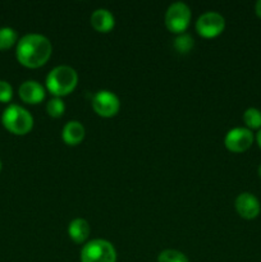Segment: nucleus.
<instances>
[{"instance_id": "f257e3e1", "label": "nucleus", "mask_w": 261, "mask_h": 262, "mask_svg": "<svg viewBox=\"0 0 261 262\" xmlns=\"http://www.w3.org/2000/svg\"><path fill=\"white\" fill-rule=\"evenodd\" d=\"M53 46L46 36L40 33H28L19 38L15 49V56L22 66L38 68L50 59Z\"/></svg>"}, {"instance_id": "f03ea898", "label": "nucleus", "mask_w": 261, "mask_h": 262, "mask_svg": "<svg viewBox=\"0 0 261 262\" xmlns=\"http://www.w3.org/2000/svg\"><path fill=\"white\" fill-rule=\"evenodd\" d=\"M78 83V74L72 67L58 66L46 76V89L54 97H61L71 94Z\"/></svg>"}, {"instance_id": "7ed1b4c3", "label": "nucleus", "mask_w": 261, "mask_h": 262, "mask_svg": "<svg viewBox=\"0 0 261 262\" xmlns=\"http://www.w3.org/2000/svg\"><path fill=\"white\" fill-rule=\"evenodd\" d=\"M2 123L13 135L23 136L32 129L33 118L31 113L20 105L10 104L3 112Z\"/></svg>"}, {"instance_id": "20e7f679", "label": "nucleus", "mask_w": 261, "mask_h": 262, "mask_svg": "<svg viewBox=\"0 0 261 262\" xmlns=\"http://www.w3.org/2000/svg\"><path fill=\"white\" fill-rule=\"evenodd\" d=\"M81 262H115L117 251L106 239H92L82 247Z\"/></svg>"}, {"instance_id": "39448f33", "label": "nucleus", "mask_w": 261, "mask_h": 262, "mask_svg": "<svg viewBox=\"0 0 261 262\" xmlns=\"http://www.w3.org/2000/svg\"><path fill=\"white\" fill-rule=\"evenodd\" d=\"M192 12L188 5L183 2H176L170 4L165 13V26L170 32L184 33L191 23Z\"/></svg>"}, {"instance_id": "423d86ee", "label": "nucleus", "mask_w": 261, "mask_h": 262, "mask_svg": "<svg viewBox=\"0 0 261 262\" xmlns=\"http://www.w3.org/2000/svg\"><path fill=\"white\" fill-rule=\"evenodd\" d=\"M92 109L102 118H112L119 112L120 100L109 90H100L92 97Z\"/></svg>"}, {"instance_id": "0eeeda50", "label": "nucleus", "mask_w": 261, "mask_h": 262, "mask_svg": "<svg viewBox=\"0 0 261 262\" xmlns=\"http://www.w3.org/2000/svg\"><path fill=\"white\" fill-rule=\"evenodd\" d=\"M225 28V19L217 12H205L197 18L196 30L202 37L212 38L219 36Z\"/></svg>"}, {"instance_id": "6e6552de", "label": "nucleus", "mask_w": 261, "mask_h": 262, "mask_svg": "<svg viewBox=\"0 0 261 262\" xmlns=\"http://www.w3.org/2000/svg\"><path fill=\"white\" fill-rule=\"evenodd\" d=\"M253 133L246 127H235L228 130L224 137V146L230 152L241 154L247 151L253 143Z\"/></svg>"}, {"instance_id": "1a4fd4ad", "label": "nucleus", "mask_w": 261, "mask_h": 262, "mask_svg": "<svg viewBox=\"0 0 261 262\" xmlns=\"http://www.w3.org/2000/svg\"><path fill=\"white\" fill-rule=\"evenodd\" d=\"M234 207L238 215L246 220L256 219L261 211L260 201L250 192H242L238 194L234 201Z\"/></svg>"}, {"instance_id": "9d476101", "label": "nucleus", "mask_w": 261, "mask_h": 262, "mask_svg": "<svg viewBox=\"0 0 261 262\" xmlns=\"http://www.w3.org/2000/svg\"><path fill=\"white\" fill-rule=\"evenodd\" d=\"M18 94H19L22 101H25L26 104L32 105L44 101L46 96L45 89L42 87V84L38 83L37 81H33V79H28V81L23 82L19 86Z\"/></svg>"}, {"instance_id": "9b49d317", "label": "nucleus", "mask_w": 261, "mask_h": 262, "mask_svg": "<svg viewBox=\"0 0 261 262\" xmlns=\"http://www.w3.org/2000/svg\"><path fill=\"white\" fill-rule=\"evenodd\" d=\"M90 22L91 26L97 31V32L106 33L114 28L115 19L114 15L110 10L105 9V8H99L92 12L91 17H90Z\"/></svg>"}, {"instance_id": "f8f14e48", "label": "nucleus", "mask_w": 261, "mask_h": 262, "mask_svg": "<svg viewBox=\"0 0 261 262\" xmlns=\"http://www.w3.org/2000/svg\"><path fill=\"white\" fill-rule=\"evenodd\" d=\"M84 135H86V130H84L83 124L78 120L68 122L61 130V138L69 146L79 145L83 141Z\"/></svg>"}, {"instance_id": "ddd939ff", "label": "nucleus", "mask_w": 261, "mask_h": 262, "mask_svg": "<svg viewBox=\"0 0 261 262\" xmlns=\"http://www.w3.org/2000/svg\"><path fill=\"white\" fill-rule=\"evenodd\" d=\"M90 232H91L90 224L87 223V220L82 219V217H76L68 225L69 238L78 245H82L89 239Z\"/></svg>"}, {"instance_id": "4468645a", "label": "nucleus", "mask_w": 261, "mask_h": 262, "mask_svg": "<svg viewBox=\"0 0 261 262\" xmlns=\"http://www.w3.org/2000/svg\"><path fill=\"white\" fill-rule=\"evenodd\" d=\"M243 122L250 130L261 129V112L256 107H248L243 113Z\"/></svg>"}, {"instance_id": "2eb2a0df", "label": "nucleus", "mask_w": 261, "mask_h": 262, "mask_svg": "<svg viewBox=\"0 0 261 262\" xmlns=\"http://www.w3.org/2000/svg\"><path fill=\"white\" fill-rule=\"evenodd\" d=\"M17 32L12 27H0V50H7L17 42Z\"/></svg>"}, {"instance_id": "dca6fc26", "label": "nucleus", "mask_w": 261, "mask_h": 262, "mask_svg": "<svg viewBox=\"0 0 261 262\" xmlns=\"http://www.w3.org/2000/svg\"><path fill=\"white\" fill-rule=\"evenodd\" d=\"M193 38L192 36H189L188 33H181L176 37L174 40V49H176L178 53L181 54H187L191 51V49L193 48Z\"/></svg>"}, {"instance_id": "f3484780", "label": "nucleus", "mask_w": 261, "mask_h": 262, "mask_svg": "<svg viewBox=\"0 0 261 262\" xmlns=\"http://www.w3.org/2000/svg\"><path fill=\"white\" fill-rule=\"evenodd\" d=\"M158 262H189L183 252L177 250H164L159 253Z\"/></svg>"}, {"instance_id": "a211bd4d", "label": "nucleus", "mask_w": 261, "mask_h": 262, "mask_svg": "<svg viewBox=\"0 0 261 262\" xmlns=\"http://www.w3.org/2000/svg\"><path fill=\"white\" fill-rule=\"evenodd\" d=\"M46 112L53 118L61 117L66 112V104L61 100V97H53V99L49 100L48 104H46Z\"/></svg>"}, {"instance_id": "6ab92c4d", "label": "nucleus", "mask_w": 261, "mask_h": 262, "mask_svg": "<svg viewBox=\"0 0 261 262\" xmlns=\"http://www.w3.org/2000/svg\"><path fill=\"white\" fill-rule=\"evenodd\" d=\"M13 97V87L9 82L0 79V101L9 102Z\"/></svg>"}, {"instance_id": "aec40b11", "label": "nucleus", "mask_w": 261, "mask_h": 262, "mask_svg": "<svg viewBox=\"0 0 261 262\" xmlns=\"http://www.w3.org/2000/svg\"><path fill=\"white\" fill-rule=\"evenodd\" d=\"M255 13L257 17L261 18V0H258V2H256L255 4Z\"/></svg>"}, {"instance_id": "412c9836", "label": "nucleus", "mask_w": 261, "mask_h": 262, "mask_svg": "<svg viewBox=\"0 0 261 262\" xmlns=\"http://www.w3.org/2000/svg\"><path fill=\"white\" fill-rule=\"evenodd\" d=\"M256 141H257V145L260 146V148H261V129L258 130V133L256 135Z\"/></svg>"}, {"instance_id": "4be33fe9", "label": "nucleus", "mask_w": 261, "mask_h": 262, "mask_svg": "<svg viewBox=\"0 0 261 262\" xmlns=\"http://www.w3.org/2000/svg\"><path fill=\"white\" fill-rule=\"evenodd\" d=\"M257 174H258V177L261 178V164H260V166L257 168Z\"/></svg>"}, {"instance_id": "5701e85b", "label": "nucleus", "mask_w": 261, "mask_h": 262, "mask_svg": "<svg viewBox=\"0 0 261 262\" xmlns=\"http://www.w3.org/2000/svg\"><path fill=\"white\" fill-rule=\"evenodd\" d=\"M2 168H3V164H2V160H0V170H2Z\"/></svg>"}]
</instances>
